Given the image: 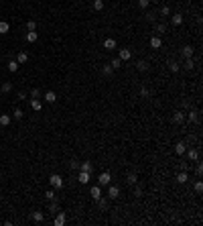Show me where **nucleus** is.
Returning a JSON list of instances; mask_svg holds the SVG:
<instances>
[{"mask_svg":"<svg viewBox=\"0 0 203 226\" xmlns=\"http://www.w3.org/2000/svg\"><path fill=\"white\" fill-rule=\"evenodd\" d=\"M12 116L16 118V120H20V118L25 116V112H22V110H20V108H16V110H14V114H12Z\"/></svg>","mask_w":203,"mask_h":226,"instance_id":"obj_35","label":"nucleus"},{"mask_svg":"<svg viewBox=\"0 0 203 226\" xmlns=\"http://www.w3.org/2000/svg\"><path fill=\"white\" fill-rule=\"evenodd\" d=\"M94 10H104V0H94Z\"/></svg>","mask_w":203,"mask_h":226,"instance_id":"obj_26","label":"nucleus"},{"mask_svg":"<svg viewBox=\"0 0 203 226\" xmlns=\"http://www.w3.org/2000/svg\"><path fill=\"white\" fill-rule=\"evenodd\" d=\"M104 47H106V49H114L116 41H114V39H106V41H104Z\"/></svg>","mask_w":203,"mask_h":226,"instance_id":"obj_28","label":"nucleus"},{"mask_svg":"<svg viewBox=\"0 0 203 226\" xmlns=\"http://www.w3.org/2000/svg\"><path fill=\"white\" fill-rule=\"evenodd\" d=\"M45 198H47L49 202H51V200H55V192H53V190H47V192H45Z\"/></svg>","mask_w":203,"mask_h":226,"instance_id":"obj_37","label":"nucleus"},{"mask_svg":"<svg viewBox=\"0 0 203 226\" xmlns=\"http://www.w3.org/2000/svg\"><path fill=\"white\" fill-rule=\"evenodd\" d=\"M155 31H156L158 35L165 33V31H167V25H165V22H156V25H155Z\"/></svg>","mask_w":203,"mask_h":226,"instance_id":"obj_23","label":"nucleus"},{"mask_svg":"<svg viewBox=\"0 0 203 226\" xmlns=\"http://www.w3.org/2000/svg\"><path fill=\"white\" fill-rule=\"evenodd\" d=\"M148 4H150V0H138V6L140 8H148Z\"/></svg>","mask_w":203,"mask_h":226,"instance_id":"obj_41","label":"nucleus"},{"mask_svg":"<svg viewBox=\"0 0 203 226\" xmlns=\"http://www.w3.org/2000/svg\"><path fill=\"white\" fill-rule=\"evenodd\" d=\"M35 29H37V22H35V21H28V22H27V31H35Z\"/></svg>","mask_w":203,"mask_h":226,"instance_id":"obj_40","label":"nucleus"},{"mask_svg":"<svg viewBox=\"0 0 203 226\" xmlns=\"http://www.w3.org/2000/svg\"><path fill=\"white\" fill-rule=\"evenodd\" d=\"M65 222H67V218H65V214H63V212L55 216V226H63Z\"/></svg>","mask_w":203,"mask_h":226,"instance_id":"obj_11","label":"nucleus"},{"mask_svg":"<svg viewBox=\"0 0 203 226\" xmlns=\"http://www.w3.org/2000/svg\"><path fill=\"white\" fill-rule=\"evenodd\" d=\"M10 90H12V84H10V82H4V84H2V92H4V94H8Z\"/></svg>","mask_w":203,"mask_h":226,"instance_id":"obj_33","label":"nucleus"},{"mask_svg":"<svg viewBox=\"0 0 203 226\" xmlns=\"http://www.w3.org/2000/svg\"><path fill=\"white\" fill-rule=\"evenodd\" d=\"M98 206H100V210H106V208H108V200L98 198Z\"/></svg>","mask_w":203,"mask_h":226,"instance_id":"obj_30","label":"nucleus"},{"mask_svg":"<svg viewBox=\"0 0 203 226\" xmlns=\"http://www.w3.org/2000/svg\"><path fill=\"white\" fill-rule=\"evenodd\" d=\"M169 69H171V71H173V74H177V71L181 69V65H179V63H177V61H171V63H169Z\"/></svg>","mask_w":203,"mask_h":226,"instance_id":"obj_29","label":"nucleus"},{"mask_svg":"<svg viewBox=\"0 0 203 226\" xmlns=\"http://www.w3.org/2000/svg\"><path fill=\"white\" fill-rule=\"evenodd\" d=\"M177 181H179V183H187V179H189V175H187V171H179L177 173Z\"/></svg>","mask_w":203,"mask_h":226,"instance_id":"obj_13","label":"nucleus"},{"mask_svg":"<svg viewBox=\"0 0 203 226\" xmlns=\"http://www.w3.org/2000/svg\"><path fill=\"white\" fill-rule=\"evenodd\" d=\"M161 14H162V16H169V14H171V8H169V6H162V8H161Z\"/></svg>","mask_w":203,"mask_h":226,"instance_id":"obj_43","label":"nucleus"},{"mask_svg":"<svg viewBox=\"0 0 203 226\" xmlns=\"http://www.w3.org/2000/svg\"><path fill=\"white\" fill-rule=\"evenodd\" d=\"M49 212H59V202L51 200V206H49Z\"/></svg>","mask_w":203,"mask_h":226,"instance_id":"obj_27","label":"nucleus"},{"mask_svg":"<svg viewBox=\"0 0 203 226\" xmlns=\"http://www.w3.org/2000/svg\"><path fill=\"white\" fill-rule=\"evenodd\" d=\"M195 171H197V175H199V177L203 175V165H201V163H197V169H195Z\"/></svg>","mask_w":203,"mask_h":226,"instance_id":"obj_46","label":"nucleus"},{"mask_svg":"<svg viewBox=\"0 0 203 226\" xmlns=\"http://www.w3.org/2000/svg\"><path fill=\"white\" fill-rule=\"evenodd\" d=\"M126 181H128V183H130V185H134V183H136V181H138V177H136L134 173H130V175H128V179H126Z\"/></svg>","mask_w":203,"mask_h":226,"instance_id":"obj_36","label":"nucleus"},{"mask_svg":"<svg viewBox=\"0 0 203 226\" xmlns=\"http://www.w3.org/2000/svg\"><path fill=\"white\" fill-rule=\"evenodd\" d=\"M110 65H112V69H120L122 67V61L118 59V57H114V59L110 61Z\"/></svg>","mask_w":203,"mask_h":226,"instance_id":"obj_24","label":"nucleus"},{"mask_svg":"<svg viewBox=\"0 0 203 226\" xmlns=\"http://www.w3.org/2000/svg\"><path fill=\"white\" fill-rule=\"evenodd\" d=\"M148 94H150L148 88H140V96H142V98H148Z\"/></svg>","mask_w":203,"mask_h":226,"instance_id":"obj_44","label":"nucleus"},{"mask_svg":"<svg viewBox=\"0 0 203 226\" xmlns=\"http://www.w3.org/2000/svg\"><path fill=\"white\" fill-rule=\"evenodd\" d=\"M173 122H175V124L185 122V112H181V110H179V112H175V114H173Z\"/></svg>","mask_w":203,"mask_h":226,"instance_id":"obj_7","label":"nucleus"},{"mask_svg":"<svg viewBox=\"0 0 203 226\" xmlns=\"http://www.w3.org/2000/svg\"><path fill=\"white\" fill-rule=\"evenodd\" d=\"M102 71H104L106 75H112V74H114V69H112V65H104V69H102Z\"/></svg>","mask_w":203,"mask_h":226,"instance_id":"obj_39","label":"nucleus"},{"mask_svg":"<svg viewBox=\"0 0 203 226\" xmlns=\"http://www.w3.org/2000/svg\"><path fill=\"white\" fill-rule=\"evenodd\" d=\"M0 202H2V196H0Z\"/></svg>","mask_w":203,"mask_h":226,"instance_id":"obj_49","label":"nucleus"},{"mask_svg":"<svg viewBox=\"0 0 203 226\" xmlns=\"http://www.w3.org/2000/svg\"><path fill=\"white\" fill-rule=\"evenodd\" d=\"M69 169H71V171H75V169H79V163H77V161H69Z\"/></svg>","mask_w":203,"mask_h":226,"instance_id":"obj_38","label":"nucleus"},{"mask_svg":"<svg viewBox=\"0 0 203 226\" xmlns=\"http://www.w3.org/2000/svg\"><path fill=\"white\" fill-rule=\"evenodd\" d=\"M18 67H20V63H18V61H12V59L8 61V71H12V74H14V71H16Z\"/></svg>","mask_w":203,"mask_h":226,"instance_id":"obj_22","label":"nucleus"},{"mask_svg":"<svg viewBox=\"0 0 203 226\" xmlns=\"http://www.w3.org/2000/svg\"><path fill=\"white\" fill-rule=\"evenodd\" d=\"M31 106H33V110H41V108H43V104H41L39 98H31Z\"/></svg>","mask_w":203,"mask_h":226,"instance_id":"obj_21","label":"nucleus"},{"mask_svg":"<svg viewBox=\"0 0 203 226\" xmlns=\"http://www.w3.org/2000/svg\"><path fill=\"white\" fill-rule=\"evenodd\" d=\"M118 196H120V187H118V185H108V198L116 200Z\"/></svg>","mask_w":203,"mask_h":226,"instance_id":"obj_3","label":"nucleus"},{"mask_svg":"<svg viewBox=\"0 0 203 226\" xmlns=\"http://www.w3.org/2000/svg\"><path fill=\"white\" fill-rule=\"evenodd\" d=\"M195 192H197V193L203 192V183H201V181H197V183H195Z\"/></svg>","mask_w":203,"mask_h":226,"instance_id":"obj_45","label":"nucleus"},{"mask_svg":"<svg viewBox=\"0 0 203 226\" xmlns=\"http://www.w3.org/2000/svg\"><path fill=\"white\" fill-rule=\"evenodd\" d=\"M31 216H33V220H35V222H43V220H45V214L41 212V210H35V212L31 214Z\"/></svg>","mask_w":203,"mask_h":226,"instance_id":"obj_15","label":"nucleus"},{"mask_svg":"<svg viewBox=\"0 0 203 226\" xmlns=\"http://www.w3.org/2000/svg\"><path fill=\"white\" fill-rule=\"evenodd\" d=\"M150 47H152V49H161L162 47V39L158 37V35H155V37L150 39Z\"/></svg>","mask_w":203,"mask_h":226,"instance_id":"obj_4","label":"nucleus"},{"mask_svg":"<svg viewBox=\"0 0 203 226\" xmlns=\"http://www.w3.org/2000/svg\"><path fill=\"white\" fill-rule=\"evenodd\" d=\"M10 120H12V116H10V114H2V116H0V124H2V126H8V124H10Z\"/></svg>","mask_w":203,"mask_h":226,"instance_id":"obj_19","label":"nucleus"},{"mask_svg":"<svg viewBox=\"0 0 203 226\" xmlns=\"http://www.w3.org/2000/svg\"><path fill=\"white\" fill-rule=\"evenodd\" d=\"M185 151H187V145L183 143V141H181V143H177V145H175V153H177V155H183Z\"/></svg>","mask_w":203,"mask_h":226,"instance_id":"obj_16","label":"nucleus"},{"mask_svg":"<svg viewBox=\"0 0 203 226\" xmlns=\"http://www.w3.org/2000/svg\"><path fill=\"white\" fill-rule=\"evenodd\" d=\"M8 22H4V21H0V33H8Z\"/></svg>","mask_w":203,"mask_h":226,"instance_id":"obj_34","label":"nucleus"},{"mask_svg":"<svg viewBox=\"0 0 203 226\" xmlns=\"http://www.w3.org/2000/svg\"><path fill=\"white\" fill-rule=\"evenodd\" d=\"M92 196H94V200H98V198H102V185H94L92 187Z\"/></svg>","mask_w":203,"mask_h":226,"instance_id":"obj_17","label":"nucleus"},{"mask_svg":"<svg viewBox=\"0 0 203 226\" xmlns=\"http://www.w3.org/2000/svg\"><path fill=\"white\" fill-rule=\"evenodd\" d=\"M187 120H189V122H199V112H197V110H191L189 114H187Z\"/></svg>","mask_w":203,"mask_h":226,"instance_id":"obj_9","label":"nucleus"},{"mask_svg":"<svg viewBox=\"0 0 203 226\" xmlns=\"http://www.w3.org/2000/svg\"><path fill=\"white\" fill-rule=\"evenodd\" d=\"M79 171L92 173V171H94V167H92V163H89V161H83V163H79Z\"/></svg>","mask_w":203,"mask_h":226,"instance_id":"obj_12","label":"nucleus"},{"mask_svg":"<svg viewBox=\"0 0 203 226\" xmlns=\"http://www.w3.org/2000/svg\"><path fill=\"white\" fill-rule=\"evenodd\" d=\"M185 153H187L189 161H199V151L197 149H189V151H185Z\"/></svg>","mask_w":203,"mask_h":226,"instance_id":"obj_8","label":"nucleus"},{"mask_svg":"<svg viewBox=\"0 0 203 226\" xmlns=\"http://www.w3.org/2000/svg\"><path fill=\"white\" fill-rule=\"evenodd\" d=\"M18 100H27V92H18Z\"/></svg>","mask_w":203,"mask_h":226,"instance_id":"obj_48","label":"nucleus"},{"mask_svg":"<svg viewBox=\"0 0 203 226\" xmlns=\"http://www.w3.org/2000/svg\"><path fill=\"white\" fill-rule=\"evenodd\" d=\"M130 57H132L130 49H120V55H118V59H120V61H128Z\"/></svg>","mask_w":203,"mask_h":226,"instance_id":"obj_6","label":"nucleus"},{"mask_svg":"<svg viewBox=\"0 0 203 226\" xmlns=\"http://www.w3.org/2000/svg\"><path fill=\"white\" fill-rule=\"evenodd\" d=\"M171 22H173L175 27L183 25V14H173V16H171Z\"/></svg>","mask_w":203,"mask_h":226,"instance_id":"obj_18","label":"nucleus"},{"mask_svg":"<svg viewBox=\"0 0 203 226\" xmlns=\"http://www.w3.org/2000/svg\"><path fill=\"white\" fill-rule=\"evenodd\" d=\"M181 53H183V57H185V59H189V57H193V47H191V45H185Z\"/></svg>","mask_w":203,"mask_h":226,"instance_id":"obj_10","label":"nucleus"},{"mask_svg":"<svg viewBox=\"0 0 203 226\" xmlns=\"http://www.w3.org/2000/svg\"><path fill=\"white\" fill-rule=\"evenodd\" d=\"M110 181H112V175H110L108 171H104L100 177H98V185H110Z\"/></svg>","mask_w":203,"mask_h":226,"instance_id":"obj_2","label":"nucleus"},{"mask_svg":"<svg viewBox=\"0 0 203 226\" xmlns=\"http://www.w3.org/2000/svg\"><path fill=\"white\" fill-rule=\"evenodd\" d=\"M25 39H27V43H35L37 39H39V35L35 33V31H28V33L25 35Z\"/></svg>","mask_w":203,"mask_h":226,"instance_id":"obj_14","label":"nucleus"},{"mask_svg":"<svg viewBox=\"0 0 203 226\" xmlns=\"http://www.w3.org/2000/svg\"><path fill=\"white\" fill-rule=\"evenodd\" d=\"M136 67H138V71H146V69H148V63H146V61H142V59H140V61L136 63Z\"/></svg>","mask_w":203,"mask_h":226,"instance_id":"obj_25","label":"nucleus"},{"mask_svg":"<svg viewBox=\"0 0 203 226\" xmlns=\"http://www.w3.org/2000/svg\"><path fill=\"white\" fill-rule=\"evenodd\" d=\"M39 96H41V90H39V88L31 90V98H39Z\"/></svg>","mask_w":203,"mask_h":226,"instance_id":"obj_42","label":"nucleus"},{"mask_svg":"<svg viewBox=\"0 0 203 226\" xmlns=\"http://www.w3.org/2000/svg\"><path fill=\"white\" fill-rule=\"evenodd\" d=\"M49 183L53 185L55 190H61V187H63V179H61V175H57V173H53V175L49 177Z\"/></svg>","mask_w":203,"mask_h":226,"instance_id":"obj_1","label":"nucleus"},{"mask_svg":"<svg viewBox=\"0 0 203 226\" xmlns=\"http://www.w3.org/2000/svg\"><path fill=\"white\" fill-rule=\"evenodd\" d=\"M77 179H79V183H89V179H92V173H88V171H79Z\"/></svg>","mask_w":203,"mask_h":226,"instance_id":"obj_5","label":"nucleus"},{"mask_svg":"<svg viewBox=\"0 0 203 226\" xmlns=\"http://www.w3.org/2000/svg\"><path fill=\"white\" fill-rule=\"evenodd\" d=\"M193 65H195V63H193V59L189 57V59H185V65H183V67L187 69V71H191V69H193Z\"/></svg>","mask_w":203,"mask_h":226,"instance_id":"obj_31","label":"nucleus"},{"mask_svg":"<svg viewBox=\"0 0 203 226\" xmlns=\"http://www.w3.org/2000/svg\"><path fill=\"white\" fill-rule=\"evenodd\" d=\"M16 61H18V63H27V61H28V55H27V53H18Z\"/></svg>","mask_w":203,"mask_h":226,"instance_id":"obj_32","label":"nucleus"},{"mask_svg":"<svg viewBox=\"0 0 203 226\" xmlns=\"http://www.w3.org/2000/svg\"><path fill=\"white\" fill-rule=\"evenodd\" d=\"M45 102H49V104L57 102V96H55V92H47V94H45Z\"/></svg>","mask_w":203,"mask_h":226,"instance_id":"obj_20","label":"nucleus"},{"mask_svg":"<svg viewBox=\"0 0 203 226\" xmlns=\"http://www.w3.org/2000/svg\"><path fill=\"white\" fill-rule=\"evenodd\" d=\"M155 16H156L155 12H148V14H146V21H155Z\"/></svg>","mask_w":203,"mask_h":226,"instance_id":"obj_47","label":"nucleus"}]
</instances>
